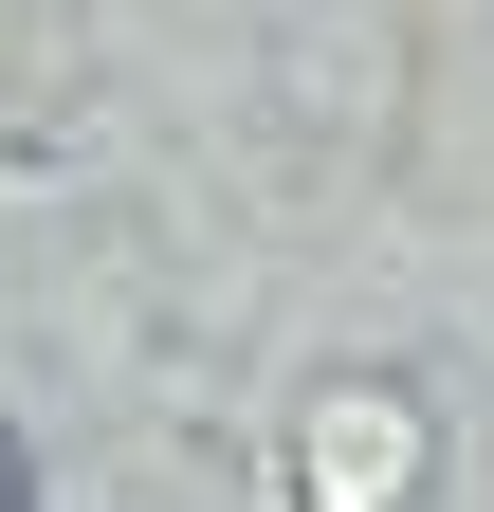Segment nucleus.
Masks as SVG:
<instances>
[{
    "label": "nucleus",
    "instance_id": "1",
    "mask_svg": "<svg viewBox=\"0 0 494 512\" xmlns=\"http://www.w3.org/2000/svg\"><path fill=\"white\" fill-rule=\"evenodd\" d=\"M0 512H37V458H19V421H0Z\"/></svg>",
    "mask_w": 494,
    "mask_h": 512
}]
</instances>
